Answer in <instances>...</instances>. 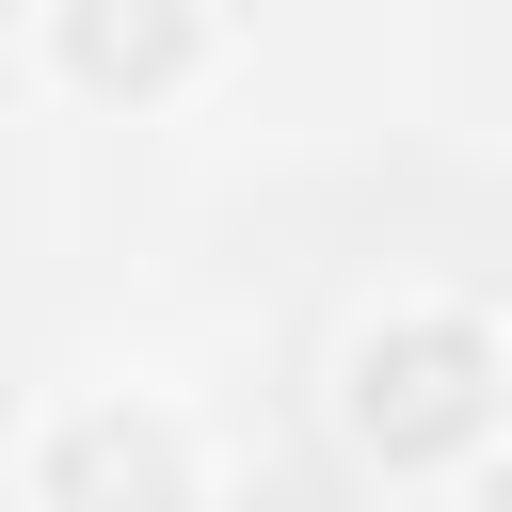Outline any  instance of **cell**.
<instances>
[{"instance_id": "cell-3", "label": "cell", "mask_w": 512, "mask_h": 512, "mask_svg": "<svg viewBox=\"0 0 512 512\" xmlns=\"http://www.w3.org/2000/svg\"><path fill=\"white\" fill-rule=\"evenodd\" d=\"M192 64H208L192 0H64V80L80 96H176Z\"/></svg>"}, {"instance_id": "cell-2", "label": "cell", "mask_w": 512, "mask_h": 512, "mask_svg": "<svg viewBox=\"0 0 512 512\" xmlns=\"http://www.w3.org/2000/svg\"><path fill=\"white\" fill-rule=\"evenodd\" d=\"M32 512H192V448L144 400H80L32 448Z\"/></svg>"}, {"instance_id": "cell-1", "label": "cell", "mask_w": 512, "mask_h": 512, "mask_svg": "<svg viewBox=\"0 0 512 512\" xmlns=\"http://www.w3.org/2000/svg\"><path fill=\"white\" fill-rule=\"evenodd\" d=\"M336 416H352V448H368V464H464V448H496L512 368H496V336H480V320L416 304V320H368V336H352Z\"/></svg>"}, {"instance_id": "cell-4", "label": "cell", "mask_w": 512, "mask_h": 512, "mask_svg": "<svg viewBox=\"0 0 512 512\" xmlns=\"http://www.w3.org/2000/svg\"><path fill=\"white\" fill-rule=\"evenodd\" d=\"M480 512H512V448H480Z\"/></svg>"}]
</instances>
